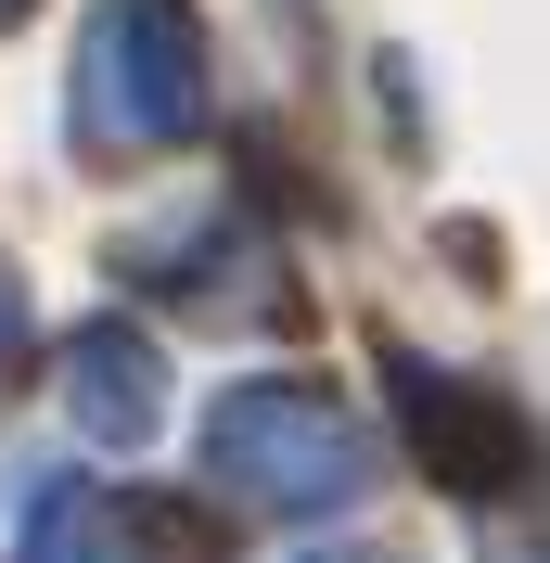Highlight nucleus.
Here are the masks:
<instances>
[{
	"instance_id": "2",
	"label": "nucleus",
	"mask_w": 550,
	"mask_h": 563,
	"mask_svg": "<svg viewBox=\"0 0 550 563\" xmlns=\"http://www.w3.org/2000/svg\"><path fill=\"white\" fill-rule=\"evenodd\" d=\"M77 129L103 154H167L206 129V26L179 0H103L77 38Z\"/></svg>"
},
{
	"instance_id": "5",
	"label": "nucleus",
	"mask_w": 550,
	"mask_h": 563,
	"mask_svg": "<svg viewBox=\"0 0 550 563\" xmlns=\"http://www.w3.org/2000/svg\"><path fill=\"white\" fill-rule=\"evenodd\" d=\"M26 563H193V526L129 487H65V499H38Z\"/></svg>"
},
{
	"instance_id": "8",
	"label": "nucleus",
	"mask_w": 550,
	"mask_h": 563,
	"mask_svg": "<svg viewBox=\"0 0 550 563\" xmlns=\"http://www.w3.org/2000/svg\"><path fill=\"white\" fill-rule=\"evenodd\" d=\"M13 13H26V0H0V26H13Z\"/></svg>"
},
{
	"instance_id": "4",
	"label": "nucleus",
	"mask_w": 550,
	"mask_h": 563,
	"mask_svg": "<svg viewBox=\"0 0 550 563\" xmlns=\"http://www.w3.org/2000/svg\"><path fill=\"white\" fill-rule=\"evenodd\" d=\"M65 410H77V435H90V449H154V435H167V358L141 346L129 320H90V333H77L65 346Z\"/></svg>"
},
{
	"instance_id": "3",
	"label": "nucleus",
	"mask_w": 550,
	"mask_h": 563,
	"mask_svg": "<svg viewBox=\"0 0 550 563\" xmlns=\"http://www.w3.org/2000/svg\"><path fill=\"white\" fill-rule=\"evenodd\" d=\"M384 385H397V422H410V449L436 487H525V461H538V435L513 422V397H474L461 372H436V358H384Z\"/></svg>"
},
{
	"instance_id": "7",
	"label": "nucleus",
	"mask_w": 550,
	"mask_h": 563,
	"mask_svg": "<svg viewBox=\"0 0 550 563\" xmlns=\"http://www.w3.org/2000/svg\"><path fill=\"white\" fill-rule=\"evenodd\" d=\"M308 563H384V551H308Z\"/></svg>"
},
{
	"instance_id": "1",
	"label": "nucleus",
	"mask_w": 550,
	"mask_h": 563,
	"mask_svg": "<svg viewBox=\"0 0 550 563\" xmlns=\"http://www.w3.org/2000/svg\"><path fill=\"white\" fill-rule=\"evenodd\" d=\"M206 474L256 512H345V499L372 487V435L333 410L320 385H231L206 410Z\"/></svg>"
},
{
	"instance_id": "6",
	"label": "nucleus",
	"mask_w": 550,
	"mask_h": 563,
	"mask_svg": "<svg viewBox=\"0 0 550 563\" xmlns=\"http://www.w3.org/2000/svg\"><path fill=\"white\" fill-rule=\"evenodd\" d=\"M13 333H26V295H13V282H0V358H13Z\"/></svg>"
}]
</instances>
